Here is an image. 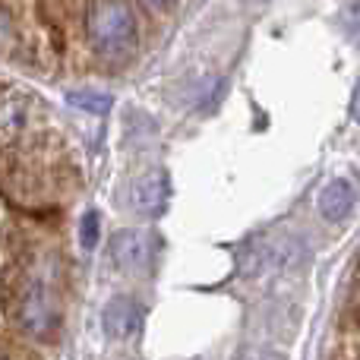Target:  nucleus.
<instances>
[{
    "mask_svg": "<svg viewBox=\"0 0 360 360\" xmlns=\"http://www.w3.org/2000/svg\"><path fill=\"white\" fill-rule=\"evenodd\" d=\"M89 38L105 57H124L136 48L139 25L130 0H95L89 6Z\"/></svg>",
    "mask_w": 360,
    "mask_h": 360,
    "instance_id": "1",
    "label": "nucleus"
},
{
    "mask_svg": "<svg viewBox=\"0 0 360 360\" xmlns=\"http://www.w3.org/2000/svg\"><path fill=\"white\" fill-rule=\"evenodd\" d=\"M307 256L304 243L294 237H253L240 250V275L243 278H262V275H278L285 269L297 266Z\"/></svg>",
    "mask_w": 360,
    "mask_h": 360,
    "instance_id": "2",
    "label": "nucleus"
},
{
    "mask_svg": "<svg viewBox=\"0 0 360 360\" xmlns=\"http://www.w3.org/2000/svg\"><path fill=\"white\" fill-rule=\"evenodd\" d=\"M57 300L54 291H51L48 281L35 278L22 294V304H19V326L22 332H29L32 338H51L57 329Z\"/></svg>",
    "mask_w": 360,
    "mask_h": 360,
    "instance_id": "3",
    "label": "nucleus"
},
{
    "mask_svg": "<svg viewBox=\"0 0 360 360\" xmlns=\"http://www.w3.org/2000/svg\"><path fill=\"white\" fill-rule=\"evenodd\" d=\"M108 253H111V262L120 272H146L152 266V256H155V237L139 228L117 231L111 237Z\"/></svg>",
    "mask_w": 360,
    "mask_h": 360,
    "instance_id": "4",
    "label": "nucleus"
},
{
    "mask_svg": "<svg viewBox=\"0 0 360 360\" xmlns=\"http://www.w3.org/2000/svg\"><path fill=\"white\" fill-rule=\"evenodd\" d=\"M143 319H146V310L136 304L133 297L127 294H117L105 304L101 310V326H105V335L114 338V342H130L143 332Z\"/></svg>",
    "mask_w": 360,
    "mask_h": 360,
    "instance_id": "5",
    "label": "nucleus"
},
{
    "mask_svg": "<svg viewBox=\"0 0 360 360\" xmlns=\"http://www.w3.org/2000/svg\"><path fill=\"white\" fill-rule=\"evenodd\" d=\"M168 199H171V177L165 168L146 171L130 190L133 209L146 218H162L168 212Z\"/></svg>",
    "mask_w": 360,
    "mask_h": 360,
    "instance_id": "6",
    "label": "nucleus"
},
{
    "mask_svg": "<svg viewBox=\"0 0 360 360\" xmlns=\"http://www.w3.org/2000/svg\"><path fill=\"white\" fill-rule=\"evenodd\" d=\"M354 199H357V190L348 177H335L319 190V215L326 221H342L348 218V212L354 209Z\"/></svg>",
    "mask_w": 360,
    "mask_h": 360,
    "instance_id": "7",
    "label": "nucleus"
},
{
    "mask_svg": "<svg viewBox=\"0 0 360 360\" xmlns=\"http://www.w3.org/2000/svg\"><path fill=\"white\" fill-rule=\"evenodd\" d=\"M67 105L86 114H108L114 108V98L108 92H95V89H76V92H67Z\"/></svg>",
    "mask_w": 360,
    "mask_h": 360,
    "instance_id": "8",
    "label": "nucleus"
},
{
    "mask_svg": "<svg viewBox=\"0 0 360 360\" xmlns=\"http://www.w3.org/2000/svg\"><path fill=\"white\" fill-rule=\"evenodd\" d=\"M25 124V105L19 98H6L0 105V136H16Z\"/></svg>",
    "mask_w": 360,
    "mask_h": 360,
    "instance_id": "9",
    "label": "nucleus"
},
{
    "mask_svg": "<svg viewBox=\"0 0 360 360\" xmlns=\"http://www.w3.org/2000/svg\"><path fill=\"white\" fill-rule=\"evenodd\" d=\"M98 234H101L98 212L89 209L86 215H82V221H79V243H82V250H92L95 243H98Z\"/></svg>",
    "mask_w": 360,
    "mask_h": 360,
    "instance_id": "10",
    "label": "nucleus"
},
{
    "mask_svg": "<svg viewBox=\"0 0 360 360\" xmlns=\"http://www.w3.org/2000/svg\"><path fill=\"white\" fill-rule=\"evenodd\" d=\"M342 25H345V35L351 38V44L360 48V0H351V4L345 6Z\"/></svg>",
    "mask_w": 360,
    "mask_h": 360,
    "instance_id": "11",
    "label": "nucleus"
},
{
    "mask_svg": "<svg viewBox=\"0 0 360 360\" xmlns=\"http://www.w3.org/2000/svg\"><path fill=\"white\" fill-rule=\"evenodd\" d=\"M240 360H278V357H275L272 351H266V348H243Z\"/></svg>",
    "mask_w": 360,
    "mask_h": 360,
    "instance_id": "12",
    "label": "nucleus"
},
{
    "mask_svg": "<svg viewBox=\"0 0 360 360\" xmlns=\"http://www.w3.org/2000/svg\"><path fill=\"white\" fill-rule=\"evenodd\" d=\"M351 117L360 124V82H357V89H354V98H351Z\"/></svg>",
    "mask_w": 360,
    "mask_h": 360,
    "instance_id": "13",
    "label": "nucleus"
},
{
    "mask_svg": "<svg viewBox=\"0 0 360 360\" xmlns=\"http://www.w3.org/2000/svg\"><path fill=\"white\" fill-rule=\"evenodd\" d=\"M6 35H10V16H6V13H0V44L6 41Z\"/></svg>",
    "mask_w": 360,
    "mask_h": 360,
    "instance_id": "14",
    "label": "nucleus"
},
{
    "mask_svg": "<svg viewBox=\"0 0 360 360\" xmlns=\"http://www.w3.org/2000/svg\"><path fill=\"white\" fill-rule=\"evenodd\" d=\"M146 4H149V6H155V10H165V6H168V4H174V0H146Z\"/></svg>",
    "mask_w": 360,
    "mask_h": 360,
    "instance_id": "15",
    "label": "nucleus"
},
{
    "mask_svg": "<svg viewBox=\"0 0 360 360\" xmlns=\"http://www.w3.org/2000/svg\"><path fill=\"white\" fill-rule=\"evenodd\" d=\"M0 360H4V357H0Z\"/></svg>",
    "mask_w": 360,
    "mask_h": 360,
    "instance_id": "16",
    "label": "nucleus"
}]
</instances>
